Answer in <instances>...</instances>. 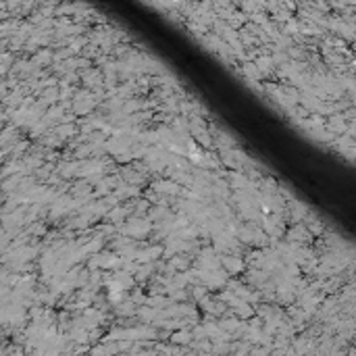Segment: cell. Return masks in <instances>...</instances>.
<instances>
[{"label":"cell","mask_w":356,"mask_h":356,"mask_svg":"<svg viewBox=\"0 0 356 356\" xmlns=\"http://www.w3.org/2000/svg\"><path fill=\"white\" fill-rule=\"evenodd\" d=\"M152 229V223L146 217H132L127 219L125 227H121V235L125 237H144Z\"/></svg>","instance_id":"6da1fadb"},{"label":"cell","mask_w":356,"mask_h":356,"mask_svg":"<svg viewBox=\"0 0 356 356\" xmlns=\"http://www.w3.org/2000/svg\"><path fill=\"white\" fill-rule=\"evenodd\" d=\"M152 189L157 194H169V196H173V194H179L181 192V185L175 183V181H154Z\"/></svg>","instance_id":"3957f363"},{"label":"cell","mask_w":356,"mask_h":356,"mask_svg":"<svg viewBox=\"0 0 356 356\" xmlns=\"http://www.w3.org/2000/svg\"><path fill=\"white\" fill-rule=\"evenodd\" d=\"M308 240H311V231L306 229V225L296 223L294 227L288 229V242L300 246V244H304V242H308Z\"/></svg>","instance_id":"7a4b0ae2"},{"label":"cell","mask_w":356,"mask_h":356,"mask_svg":"<svg viewBox=\"0 0 356 356\" xmlns=\"http://www.w3.org/2000/svg\"><path fill=\"white\" fill-rule=\"evenodd\" d=\"M219 265H223L229 273H240L244 263L237 256H219Z\"/></svg>","instance_id":"277c9868"},{"label":"cell","mask_w":356,"mask_h":356,"mask_svg":"<svg viewBox=\"0 0 356 356\" xmlns=\"http://www.w3.org/2000/svg\"><path fill=\"white\" fill-rule=\"evenodd\" d=\"M244 73H248V75H250V77H260V71H258V67L254 65V63H246L244 65Z\"/></svg>","instance_id":"8992f818"},{"label":"cell","mask_w":356,"mask_h":356,"mask_svg":"<svg viewBox=\"0 0 356 356\" xmlns=\"http://www.w3.org/2000/svg\"><path fill=\"white\" fill-rule=\"evenodd\" d=\"M86 54H88L90 58H94V56H96V54H98V46H94V44H90V46H88V48H86Z\"/></svg>","instance_id":"52a82bcc"},{"label":"cell","mask_w":356,"mask_h":356,"mask_svg":"<svg viewBox=\"0 0 356 356\" xmlns=\"http://www.w3.org/2000/svg\"><path fill=\"white\" fill-rule=\"evenodd\" d=\"M329 127H331V132H342L344 129V119L342 117H331L329 119Z\"/></svg>","instance_id":"5b68a950"}]
</instances>
